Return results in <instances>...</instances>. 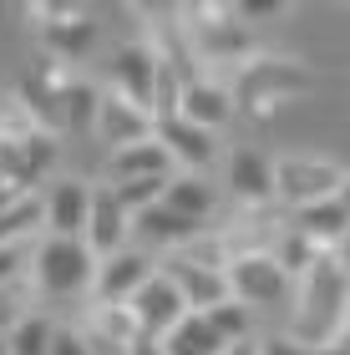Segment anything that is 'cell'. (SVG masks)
<instances>
[{
    "label": "cell",
    "instance_id": "obj_1",
    "mask_svg": "<svg viewBox=\"0 0 350 355\" xmlns=\"http://www.w3.org/2000/svg\"><path fill=\"white\" fill-rule=\"evenodd\" d=\"M91 279H97V259H91V249L82 239H41L36 244V284H41V295L71 300V295H82V289H91Z\"/></svg>",
    "mask_w": 350,
    "mask_h": 355
},
{
    "label": "cell",
    "instance_id": "obj_2",
    "mask_svg": "<svg viewBox=\"0 0 350 355\" xmlns=\"http://www.w3.org/2000/svg\"><path fill=\"white\" fill-rule=\"evenodd\" d=\"M345 300H350V279L340 264L330 259H315L305 269V300H299V330L310 335V340L325 345V330L340 325L345 315Z\"/></svg>",
    "mask_w": 350,
    "mask_h": 355
},
{
    "label": "cell",
    "instance_id": "obj_3",
    "mask_svg": "<svg viewBox=\"0 0 350 355\" xmlns=\"http://www.w3.org/2000/svg\"><path fill=\"white\" fill-rule=\"evenodd\" d=\"M229 279V300H238L244 310H264V304H279L290 295V274H284L269 254H244V259L224 264Z\"/></svg>",
    "mask_w": 350,
    "mask_h": 355
},
{
    "label": "cell",
    "instance_id": "obj_4",
    "mask_svg": "<svg viewBox=\"0 0 350 355\" xmlns=\"http://www.w3.org/2000/svg\"><path fill=\"white\" fill-rule=\"evenodd\" d=\"M183 315H188V304H183L178 289H173L168 274H152V279L127 300V320H132V330L142 335V340H163Z\"/></svg>",
    "mask_w": 350,
    "mask_h": 355
},
{
    "label": "cell",
    "instance_id": "obj_5",
    "mask_svg": "<svg viewBox=\"0 0 350 355\" xmlns=\"http://www.w3.org/2000/svg\"><path fill=\"white\" fill-rule=\"evenodd\" d=\"M163 274L173 279V289L183 295L188 315H209L213 304H224V300H229V279H224V269H213V264L168 259V264H163Z\"/></svg>",
    "mask_w": 350,
    "mask_h": 355
},
{
    "label": "cell",
    "instance_id": "obj_6",
    "mask_svg": "<svg viewBox=\"0 0 350 355\" xmlns=\"http://www.w3.org/2000/svg\"><path fill=\"white\" fill-rule=\"evenodd\" d=\"M152 274H157V269H152V259H148L142 249H117L112 259L97 264V279H91V289H97L107 304H127L142 284L152 279Z\"/></svg>",
    "mask_w": 350,
    "mask_h": 355
},
{
    "label": "cell",
    "instance_id": "obj_7",
    "mask_svg": "<svg viewBox=\"0 0 350 355\" xmlns=\"http://www.w3.org/2000/svg\"><path fill=\"white\" fill-rule=\"evenodd\" d=\"M127 239V214L117 208L112 188H91V208H87V229H82V244L91 249V259H112Z\"/></svg>",
    "mask_w": 350,
    "mask_h": 355
},
{
    "label": "cell",
    "instance_id": "obj_8",
    "mask_svg": "<svg viewBox=\"0 0 350 355\" xmlns=\"http://www.w3.org/2000/svg\"><path fill=\"white\" fill-rule=\"evenodd\" d=\"M112 82H117V96L132 102L137 112L152 107V87H157V56L148 46H122L112 56Z\"/></svg>",
    "mask_w": 350,
    "mask_h": 355
},
{
    "label": "cell",
    "instance_id": "obj_9",
    "mask_svg": "<svg viewBox=\"0 0 350 355\" xmlns=\"http://www.w3.org/2000/svg\"><path fill=\"white\" fill-rule=\"evenodd\" d=\"M91 127H97V137L112 153L152 137V117H148V112H137L132 102H122V96H102V102H97V122H91Z\"/></svg>",
    "mask_w": 350,
    "mask_h": 355
},
{
    "label": "cell",
    "instance_id": "obj_10",
    "mask_svg": "<svg viewBox=\"0 0 350 355\" xmlns=\"http://www.w3.org/2000/svg\"><path fill=\"white\" fill-rule=\"evenodd\" d=\"M274 188L284 193V198H295L299 208H305V203L335 198L340 173H335V168H320V163H299V157H290V163L274 168Z\"/></svg>",
    "mask_w": 350,
    "mask_h": 355
},
{
    "label": "cell",
    "instance_id": "obj_11",
    "mask_svg": "<svg viewBox=\"0 0 350 355\" xmlns=\"http://www.w3.org/2000/svg\"><path fill=\"white\" fill-rule=\"evenodd\" d=\"M152 142L173 157V163H183V168H209V163H213V132L188 127L183 117L152 122Z\"/></svg>",
    "mask_w": 350,
    "mask_h": 355
},
{
    "label": "cell",
    "instance_id": "obj_12",
    "mask_svg": "<svg viewBox=\"0 0 350 355\" xmlns=\"http://www.w3.org/2000/svg\"><path fill=\"white\" fill-rule=\"evenodd\" d=\"M127 234H137L142 244H163V249H178V244H193V239L203 234V223L193 218H183V214H173V208L163 203H152V208H142V214H132V229Z\"/></svg>",
    "mask_w": 350,
    "mask_h": 355
},
{
    "label": "cell",
    "instance_id": "obj_13",
    "mask_svg": "<svg viewBox=\"0 0 350 355\" xmlns=\"http://www.w3.org/2000/svg\"><path fill=\"white\" fill-rule=\"evenodd\" d=\"M87 208H91V188L82 183H56L51 198H46V223H51V239H82L87 229Z\"/></svg>",
    "mask_w": 350,
    "mask_h": 355
},
{
    "label": "cell",
    "instance_id": "obj_14",
    "mask_svg": "<svg viewBox=\"0 0 350 355\" xmlns=\"http://www.w3.org/2000/svg\"><path fill=\"white\" fill-rule=\"evenodd\" d=\"M229 92L213 87V82H183V96H178V117L188 127H203V132H218L229 122Z\"/></svg>",
    "mask_w": 350,
    "mask_h": 355
},
{
    "label": "cell",
    "instance_id": "obj_15",
    "mask_svg": "<svg viewBox=\"0 0 350 355\" xmlns=\"http://www.w3.org/2000/svg\"><path fill=\"white\" fill-rule=\"evenodd\" d=\"M213 203H218V193L209 188V178H198V173H178V178H168V188H163V208H173V214H183L193 223L209 218Z\"/></svg>",
    "mask_w": 350,
    "mask_h": 355
},
{
    "label": "cell",
    "instance_id": "obj_16",
    "mask_svg": "<svg viewBox=\"0 0 350 355\" xmlns=\"http://www.w3.org/2000/svg\"><path fill=\"white\" fill-rule=\"evenodd\" d=\"M295 223H299V239H310V244H340L345 239V229H350V214L340 208V198H320V203H305L295 214Z\"/></svg>",
    "mask_w": 350,
    "mask_h": 355
},
{
    "label": "cell",
    "instance_id": "obj_17",
    "mask_svg": "<svg viewBox=\"0 0 350 355\" xmlns=\"http://www.w3.org/2000/svg\"><path fill=\"white\" fill-rule=\"evenodd\" d=\"M229 188H234V198H244V203H264L269 193H274V168H269L259 153L238 148L229 157Z\"/></svg>",
    "mask_w": 350,
    "mask_h": 355
},
{
    "label": "cell",
    "instance_id": "obj_18",
    "mask_svg": "<svg viewBox=\"0 0 350 355\" xmlns=\"http://www.w3.org/2000/svg\"><path fill=\"white\" fill-rule=\"evenodd\" d=\"M168 173H173V157L157 148L152 137L112 153V183H127V178H168Z\"/></svg>",
    "mask_w": 350,
    "mask_h": 355
},
{
    "label": "cell",
    "instance_id": "obj_19",
    "mask_svg": "<svg viewBox=\"0 0 350 355\" xmlns=\"http://www.w3.org/2000/svg\"><path fill=\"white\" fill-rule=\"evenodd\" d=\"M157 345H163V355H224V340L209 330L203 315H183Z\"/></svg>",
    "mask_w": 350,
    "mask_h": 355
},
{
    "label": "cell",
    "instance_id": "obj_20",
    "mask_svg": "<svg viewBox=\"0 0 350 355\" xmlns=\"http://www.w3.org/2000/svg\"><path fill=\"white\" fill-rule=\"evenodd\" d=\"M51 335H56L51 320L26 315V320H15V325H10L6 350H10V355H51Z\"/></svg>",
    "mask_w": 350,
    "mask_h": 355
},
{
    "label": "cell",
    "instance_id": "obj_21",
    "mask_svg": "<svg viewBox=\"0 0 350 355\" xmlns=\"http://www.w3.org/2000/svg\"><path fill=\"white\" fill-rule=\"evenodd\" d=\"M203 320H209V330H213L224 345H234V340H249V335H254V310H244L238 300L213 304V310L203 315Z\"/></svg>",
    "mask_w": 350,
    "mask_h": 355
},
{
    "label": "cell",
    "instance_id": "obj_22",
    "mask_svg": "<svg viewBox=\"0 0 350 355\" xmlns=\"http://www.w3.org/2000/svg\"><path fill=\"white\" fill-rule=\"evenodd\" d=\"M112 188V198L127 218L142 214V208H152V203H163V188H168V178H127V183H107Z\"/></svg>",
    "mask_w": 350,
    "mask_h": 355
},
{
    "label": "cell",
    "instance_id": "obj_23",
    "mask_svg": "<svg viewBox=\"0 0 350 355\" xmlns=\"http://www.w3.org/2000/svg\"><path fill=\"white\" fill-rule=\"evenodd\" d=\"M41 223V203H30V198H15L6 214H0V249H10L15 239H21L26 229H36Z\"/></svg>",
    "mask_w": 350,
    "mask_h": 355
},
{
    "label": "cell",
    "instance_id": "obj_24",
    "mask_svg": "<svg viewBox=\"0 0 350 355\" xmlns=\"http://www.w3.org/2000/svg\"><path fill=\"white\" fill-rule=\"evenodd\" d=\"M97 102H102V96L91 87H71L67 92V122L71 127H91V122H97Z\"/></svg>",
    "mask_w": 350,
    "mask_h": 355
},
{
    "label": "cell",
    "instance_id": "obj_25",
    "mask_svg": "<svg viewBox=\"0 0 350 355\" xmlns=\"http://www.w3.org/2000/svg\"><path fill=\"white\" fill-rule=\"evenodd\" d=\"M51 355H97V350H91L87 335H76V330H56V335H51Z\"/></svg>",
    "mask_w": 350,
    "mask_h": 355
},
{
    "label": "cell",
    "instance_id": "obj_26",
    "mask_svg": "<svg viewBox=\"0 0 350 355\" xmlns=\"http://www.w3.org/2000/svg\"><path fill=\"white\" fill-rule=\"evenodd\" d=\"M259 355H310L305 340H284V335H269V340H259Z\"/></svg>",
    "mask_w": 350,
    "mask_h": 355
},
{
    "label": "cell",
    "instance_id": "obj_27",
    "mask_svg": "<svg viewBox=\"0 0 350 355\" xmlns=\"http://www.w3.org/2000/svg\"><path fill=\"white\" fill-rule=\"evenodd\" d=\"M21 264H26V249H21V244L0 249V284H10L15 274H21Z\"/></svg>",
    "mask_w": 350,
    "mask_h": 355
},
{
    "label": "cell",
    "instance_id": "obj_28",
    "mask_svg": "<svg viewBox=\"0 0 350 355\" xmlns=\"http://www.w3.org/2000/svg\"><path fill=\"white\" fill-rule=\"evenodd\" d=\"M122 355H163V345H157V340H142V335H137V340L127 345Z\"/></svg>",
    "mask_w": 350,
    "mask_h": 355
},
{
    "label": "cell",
    "instance_id": "obj_29",
    "mask_svg": "<svg viewBox=\"0 0 350 355\" xmlns=\"http://www.w3.org/2000/svg\"><path fill=\"white\" fill-rule=\"evenodd\" d=\"M224 355H259V340H254V335L249 340H234V345H224Z\"/></svg>",
    "mask_w": 350,
    "mask_h": 355
},
{
    "label": "cell",
    "instance_id": "obj_30",
    "mask_svg": "<svg viewBox=\"0 0 350 355\" xmlns=\"http://www.w3.org/2000/svg\"><path fill=\"white\" fill-rule=\"evenodd\" d=\"M310 355H350V345H340V340H330V345H310Z\"/></svg>",
    "mask_w": 350,
    "mask_h": 355
},
{
    "label": "cell",
    "instance_id": "obj_31",
    "mask_svg": "<svg viewBox=\"0 0 350 355\" xmlns=\"http://www.w3.org/2000/svg\"><path fill=\"white\" fill-rule=\"evenodd\" d=\"M335 249H340V259H335V264H340V269H350V229H345V239H340Z\"/></svg>",
    "mask_w": 350,
    "mask_h": 355
},
{
    "label": "cell",
    "instance_id": "obj_32",
    "mask_svg": "<svg viewBox=\"0 0 350 355\" xmlns=\"http://www.w3.org/2000/svg\"><path fill=\"white\" fill-rule=\"evenodd\" d=\"M335 198H340V208L350 214V178H340V188H335Z\"/></svg>",
    "mask_w": 350,
    "mask_h": 355
},
{
    "label": "cell",
    "instance_id": "obj_33",
    "mask_svg": "<svg viewBox=\"0 0 350 355\" xmlns=\"http://www.w3.org/2000/svg\"><path fill=\"white\" fill-rule=\"evenodd\" d=\"M0 355H10V350H6V330H0Z\"/></svg>",
    "mask_w": 350,
    "mask_h": 355
}]
</instances>
